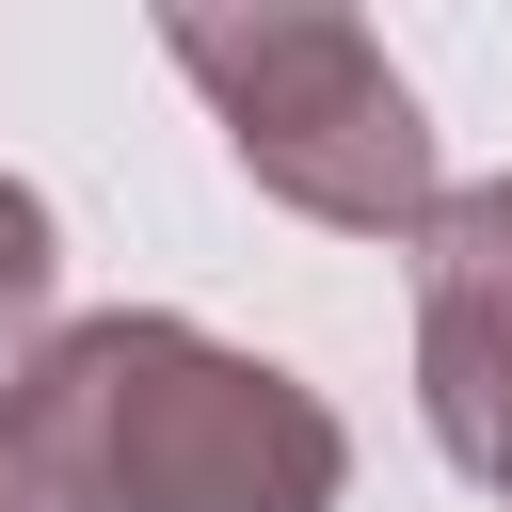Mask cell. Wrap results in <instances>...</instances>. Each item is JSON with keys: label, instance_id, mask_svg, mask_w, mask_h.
<instances>
[{"label": "cell", "instance_id": "3", "mask_svg": "<svg viewBox=\"0 0 512 512\" xmlns=\"http://www.w3.org/2000/svg\"><path fill=\"white\" fill-rule=\"evenodd\" d=\"M416 400H432V448L480 496H512V176L432 192L416 224Z\"/></svg>", "mask_w": 512, "mask_h": 512}, {"label": "cell", "instance_id": "4", "mask_svg": "<svg viewBox=\"0 0 512 512\" xmlns=\"http://www.w3.org/2000/svg\"><path fill=\"white\" fill-rule=\"evenodd\" d=\"M112 320H64L0 384V512H112Z\"/></svg>", "mask_w": 512, "mask_h": 512}, {"label": "cell", "instance_id": "2", "mask_svg": "<svg viewBox=\"0 0 512 512\" xmlns=\"http://www.w3.org/2000/svg\"><path fill=\"white\" fill-rule=\"evenodd\" d=\"M112 512H336L352 448L320 416V384L160 320V304H112Z\"/></svg>", "mask_w": 512, "mask_h": 512}, {"label": "cell", "instance_id": "5", "mask_svg": "<svg viewBox=\"0 0 512 512\" xmlns=\"http://www.w3.org/2000/svg\"><path fill=\"white\" fill-rule=\"evenodd\" d=\"M48 272H64V240H48V192H16V176H0V352L48 320Z\"/></svg>", "mask_w": 512, "mask_h": 512}, {"label": "cell", "instance_id": "1", "mask_svg": "<svg viewBox=\"0 0 512 512\" xmlns=\"http://www.w3.org/2000/svg\"><path fill=\"white\" fill-rule=\"evenodd\" d=\"M160 48L208 80L240 176L288 192L304 224H336V240L432 224V128H416V80L384 64L368 16H160Z\"/></svg>", "mask_w": 512, "mask_h": 512}]
</instances>
